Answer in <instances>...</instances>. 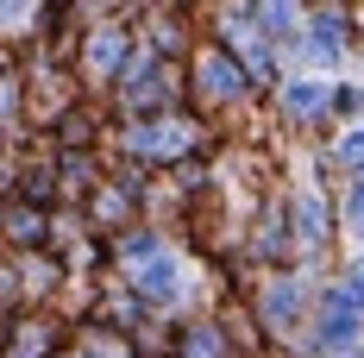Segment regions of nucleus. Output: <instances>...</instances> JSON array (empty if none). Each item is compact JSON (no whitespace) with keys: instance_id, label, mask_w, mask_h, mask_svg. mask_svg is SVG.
I'll use <instances>...</instances> for the list:
<instances>
[{"instance_id":"1","label":"nucleus","mask_w":364,"mask_h":358,"mask_svg":"<svg viewBox=\"0 0 364 358\" xmlns=\"http://www.w3.org/2000/svg\"><path fill=\"white\" fill-rule=\"evenodd\" d=\"M358 339H364L358 302L346 295V283L327 289V302H321V321H314V346H321L327 358H346V352H358Z\"/></svg>"},{"instance_id":"2","label":"nucleus","mask_w":364,"mask_h":358,"mask_svg":"<svg viewBox=\"0 0 364 358\" xmlns=\"http://www.w3.org/2000/svg\"><path fill=\"white\" fill-rule=\"evenodd\" d=\"M327 233H333L327 195H321V189H301V195H295V239H301V251H321Z\"/></svg>"},{"instance_id":"3","label":"nucleus","mask_w":364,"mask_h":358,"mask_svg":"<svg viewBox=\"0 0 364 358\" xmlns=\"http://www.w3.org/2000/svg\"><path fill=\"white\" fill-rule=\"evenodd\" d=\"M139 295H145V302H176L182 295V270H176L170 251H151V264L139 270Z\"/></svg>"},{"instance_id":"4","label":"nucleus","mask_w":364,"mask_h":358,"mask_svg":"<svg viewBox=\"0 0 364 358\" xmlns=\"http://www.w3.org/2000/svg\"><path fill=\"white\" fill-rule=\"evenodd\" d=\"M327 101H333V88H327V82H314V75L283 88V113H289V120H301V126H308V120H321V113H327Z\"/></svg>"},{"instance_id":"5","label":"nucleus","mask_w":364,"mask_h":358,"mask_svg":"<svg viewBox=\"0 0 364 358\" xmlns=\"http://www.w3.org/2000/svg\"><path fill=\"white\" fill-rule=\"evenodd\" d=\"M346 44H352V19H346V13H321V19H314V38H308V51H314L321 63H333Z\"/></svg>"},{"instance_id":"6","label":"nucleus","mask_w":364,"mask_h":358,"mask_svg":"<svg viewBox=\"0 0 364 358\" xmlns=\"http://www.w3.org/2000/svg\"><path fill=\"white\" fill-rule=\"evenodd\" d=\"M264 315H270V327H289L301 315V283L295 277H277V289L264 295Z\"/></svg>"},{"instance_id":"7","label":"nucleus","mask_w":364,"mask_h":358,"mask_svg":"<svg viewBox=\"0 0 364 358\" xmlns=\"http://www.w3.org/2000/svg\"><path fill=\"white\" fill-rule=\"evenodd\" d=\"M208 95H220V101L245 95V70H232L226 57H208Z\"/></svg>"},{"instance_id":"8","label":"nucleus","mask_w":364,"mask_h":358,"mask_svg":"<svg viewBox=\"0 0 364 358\" xmlns=\"http://www.w3.org/2000/svg\"><path fill=\"white\" fill-rule=\"evenodd\" d=\"M132 144L164 157V151H182V144H188V126H145V132H132Z\"/></svg>"},{"instance_id":"9","label":"nucleus","mask_w":364,"mask_h":358,"mask_svg":"<svg viewBox=\"0 0 364 358\" xmlns=\"http://www.w3.org/2000/svg\"><path fill=\"white\" fill-rule=\"evenodd\" d=\"M270 26H277L270 38H289V44L301 38V32H295V26H301V13H295V0H270Z\"/></svg>"},{"instance_id":"10","label":"nucleus","mask_w":364,"mask_h":358,"mask_svg":"<svg viewBox=\"0 0 364 358\" xmlns=\"http://www.w3.org/2000/svg\"><path fill=\"white\" fill-rule=\"evenodd\" d=\"M339 170H352V177H364V126L339 139Z\"/></svg>"},{"instance_id":"11","label":"nucleus","mask_w":364,"mask_h":358,"mask_svg":"<svg viewBox=\"0 0 364 358\" xmlns=\"http://www.w3.org/2000/svg\"><path fill=\"white\" fill-rule=\"evenodd\" d=\"M346 226H352V233L364 239V177L352 182V195H346Z\"/></svg>"}]
</instances>
